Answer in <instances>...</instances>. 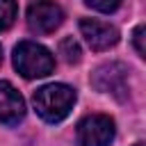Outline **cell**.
Instances as JSON below:
<instances>
[{"label": "cell", "mask_w": 146, "mask_h": 146, "mask_svg": "<svg viewBox=\"0 0 146 146\" xmlns=\"http://www.w3.org/2000/svg\"><path fill=\"white\" fill-rule=\"evenodd\" d=\"M32 103H34V110L36 114L48 121V123H57L62 119L68 116V112L73 110V103H75V89H71L68 84H46L41 89L34 91L32 96Z\"/></svg>", "instance_id": "obj_1"}, {"label": "cell", "mask_w": 146, "mask_h": 146, "mask_svg": "<svg viewBox=\"0 0 146 146\" xmlns=\"http://www.w3.org/2000/svg\"><path fill=\"white\" fill-rule=\"evenodd\" d=\"M14 66L23 78H43V75L52 73L55 57L41 43L21 41L14 48Z\"/></svg>", "instance_id": "obj_2"}, {"label": "cell", "mask_w": 146, "mask_h": 146, "mask_svg": "<svg viewBox=\"0 0 146 146\" xmlns=\"http://www.w3.org/2000/svg\"><path fill=\"white\" fill-rule=\"evenodd\" d=\"M91 84L98 91L112 94L119 100L128 98V68L121 62H107L91 73Z\"/></svg>", "instance_id": "obj_3"}, {"label": "cell", "mask_w": 146, "mask_h": 146, "mask_svg": "<svg viewBox=\"0 0 146 146\" xmlns=\"http://www.w3.org/2000/svg\"><path fill=\"white\" fill-rule=\"evenodd\" d=\"M78 144L80 146H110L114 139V121L105 114L84 116L78 123Z\"/></svg>", "instance_id": "obj_4"}, {"label": "cell", "mask_w": 146, "mask_h": 146, "mask_svg": "<svg viewBox=\"0 0 146 146\" xmlns=\"http://www.w3.org/2000/svg\"><path fill=\"white\" fill-rule=\"evenodd\" d=\"M64 21V11L52 0H36L27 9V25L36 34H50L55 32Z\"/></svg>", "instance_id": "obj_5"}, {"label": "cell", "mask_w": 146, "mask_h": 146, "mask_svg": "<svg viewBox=\"0 0 146 146\" xmlns=\"http://www.w3.org/2000/svg\"><path fill=\"white\" fill-rule=\"evenodd\" d=\"M80 32L87 39L91 50H107L112 46H116L119 41V30L105 21H96V18H82L80 21Z\"/></svg>", "instance_id": "obj_6"}, {"label": "cell", "mask_w": 146, "mask_h": 146, "mask_svg": "<svg viewBox=\"0 0 146 146\" xmlns=\"http://www.w3.org/2000/svg\"><path fill=\"white\" fill-rule=\"evenodd\" d=\"M23 116H25V100H23V96L7 80H0V123L16 125Z\"/></svg>", "instance_id": "obj_7"}, {"label": "cell", "mask_w": 146, "mask_h": 146, "mask_svg": "<svg viewBox=\"0 0 146 146\" xmlns=\"http://www.w3.org/2000/svg\"><path fill=\"white\" fill-rule=\"evenodd\" d=\"M16 14H18L16 0H0V32L9 30V27L14 25Z\"/></svg>", "instance_id": "obj_8"}, {"label": "cell", "mask_w": 146, "mask_h": 146, "mask_svg": "<svg viewBox=\"0 0 146 146\" xmlns=\"http://www.w3.org/2000/svg\"><path fill=\"white\" fill-rule=\"evenodd\" d=\"M59 55L64 57V62H68V64H78L82 52H80L78 41H75L73 36H66V39L59 41Z\"/></svg>", "instance_id": "obj_9"}, {"label": "cell", "mask_w": 146, "mask_h": 146, "mask_svg": "<svg viewBox=\"0 0 146 146\" xmlns=\"http://www.w3.org/2000/svg\"><path fill=\"white\" fill-rule=\"evenodd\" d=\"M84 2H87L89 7L103 11V14H110V11H114V9L121 5V0H84Z\"/></svg>", "instance_id": "obj_10"}, {"label": "cell", "mask_w": 146, "mask_h": 146, "mask_svg": "<svg viewBox=\"0 0 146 146\" xmlns=\"http://www.w3.org/2000/svg\"><path fill=\"white\" fill-rule=\"evenodd\" d=\"M144 32H146V27H144V25H137V27H135V32H132V41H135V48H137V52H139L141 57H146V46H144Z\"/></svg>", "instance_id": "obj_11"}, {"label": "cell", "mask_w": 146, "mask_h": 146, "mask_svg": "<svg viewBox=\"0 0 146 146\" xmlns=\"http://www.w3.org/2000/svg\"><path fill=\"white\" fill-rule=\"evenodd\" d=\"M0 64H2V48H0Z\"/></svg>", "instance_id": "obj_12"}, {"label": "cell", "mask_w": 146, "mask_h": 146, "mask_svg": "<svg viewBox=\"0 0 146 146\" xmlns=\"http://www.w3.org/2000/svg\"><path fill=\"white\" fill-rule=\"evenodd\" d=\"M135 146H144V144H141V141H139V144H135Z\"/></svg>", "instance_id": "obj_13"}]
</instances>
